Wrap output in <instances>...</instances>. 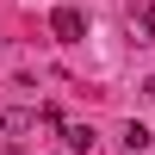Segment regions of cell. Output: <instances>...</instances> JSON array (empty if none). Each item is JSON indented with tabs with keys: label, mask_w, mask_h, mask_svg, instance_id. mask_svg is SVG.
Returning <instances> with one entry per match:
<instances>
[{
	"label": "cell",
	"mask_w": 155,
	"mask_h": 155,
	"mask_svg": "<svg viewBox=\"0 0 155 155\" xmlns=\"http://www.w3.org/2000/svg\"><path fill=\"white\" fill-rule=\"evenodd\" d=\"M50 31H56V44H81L87 37V12L81 6H56L50 12Z\"/></svg>",
	"instance_id": "cell-1"
},
{
	"label": "cell",
	"mask_w": 155,
	"mask_h": 155,
	"mask_svg": "<svg viewBox=\"0 0 155 155\" xmlns=\"http://www.w3.org/2000/svg\"><path fill=\"white\" fill-rule=\"evenodd\" d=\"M143 93H149V99H155V74H149V81H143Z\"/></svg>",
	"instance_id": "cell-7"
},
{
	"label": "cell",
	"mask_w": 155,
	"mask_h": 155,
	"mask_svg": "<svg viewBox=\"0 0 155 155\" xmlns=\"http://www.w3.org/2000/svg\"><path fill=\"white\" fill-rule=\"evenodd\" d=\"M62 6H81V0H62Z\"/></svg>",
	"instance_id": "cell-8"
},
{
	"label": "cell",
	"mask_w": 155,
	"mask_h": 155,
	"mask_svg": "<svg viewBox=\"0 0 155 155\" xmlns=\"http://www.w3.org/2000/svg\"><path fill=\"white\" fill-rule=\"evenodd\" d=\"M74 155H93V124H68V137H62Z\"/></svg>",
	"instance_id": "cell-4"
},
{
	"label": "cell",
	"mask_w": 155,
	"mask_h": 155,
	"mask_svg": "<svg viewBox=\"0 0 155 155\" xmlns=\"http://www.w3.org/2000/svg\"><path fill=\"white\" fill-rule=\"evenodd\" d=\"M37 124V112H25V106H12V112H0V137H25Z\"/></svg>",
	"instance_id": "cell-2"
},
{
	"label": "cell",
	"mask_w": 155,
	"mask_h": 155,
	"mask_svg": "<svg viewBox=\"0 0 155 155\" xmlns=\"http://www.w3.org/2000/svg\"><path fill=\"white\" fill-rule=\"evenodd\" d=\"M124 149H130V155H143V149H149V130H143V124H137V118L124 124Z\"/></svg>",
	"instance_id": "cell-5"
},
{
	"label": "cell",
	"mask_w": 155,
	"mask_h": 155,
	"mask_svg": "<svg viewBox=\"0 0 155 155\" xmlns=\"http://www.w3.org/2000/svg\"><path fill=\"white\" fill-rule=\"evenodd\" d=\"M130 31H137V44H155V0H143L130 12Z\"/></svg>",
	"instance_id": "cell-3"
},
{
	"label": "cell",
	"mask_w": 155,
	"mask_h": 155,
	"mask_svg": "<svg viewBox=\"0 0 155 155\" xmlns=\"http://www.w3.org/2000/svg\"><path fill=\"white\" fill-rule=\"evenodd\" d=\"M37 124H44V130H62V137H68V124H62V112H56V106H44V112H37Z\"/></svg>",
	"instance_id": "cell-6"
}]
</instances>
